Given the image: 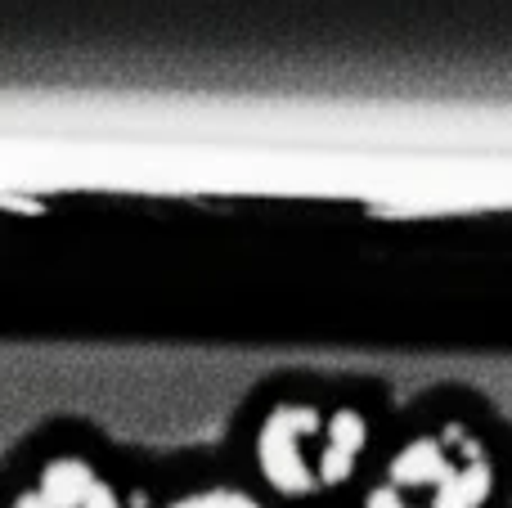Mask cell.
<instances>
[{
	"label": "cell",
	"instance_id": "obj_9",
	"mask_svg": "<svg viewBox=\"0 0 512 508\" xmlns=\"http://www.w3.org/2000/svg\"><path fill=\"white\" fill-rule=\"evenodd\" d=\"M14 508H45V504H41V495H23Z\"/></svg>",
	"mask_w": 512,
	"mask_h": 508
},
{
	"label": "cell",
	"instance_id": "obj_1",
	"mask_svg": "<svg viewBox=\"0 0 512 508\" xmlns=\"http://www.w3.org/2000/svg\"><path fill=\"white\" fill-rule=\"evenodd\" d=\"M319 432V414L301 410V405H283L265 419L261 437H256V455H261V473L274 491L283 495H306L315 486L306 459H301V437Z\"/></svg>",
	"mask_w": 512,
	"mask_h": 508
},
{
	"label": "cell",
	"instance_id": "obj_5",
	"mask_svg": "<svg viewBox=\"0 0 512 508\" xmlns=\"http://www.w3.org/2000/svg\"><path fill=\"white\" fill-rule=\"evenodd\" d=\"M490 495V464L450 468V477L436 491V508H481Z\"/></svg>",
	"mask_w": 512,
	"mask_h": 508
},
{
	"label": "cell",
	"instance_id": "obj_8",
	"mask_svg": "<svg viewBox=\"0 0 512 508\" xmlns=\"http://www.w3.org/2000/svg\"><path fill=\"white\" fill-rule=\"evenodd\" d=\"M369 508H400V495L396 491H373L369 495Z\"/></svg>",
	"mask_w": 512,
	"mask_h": 508
},
{
	"label": "cell",
	"instance_id": "obj_2",
	"mask_svg": "<svg viewBox=\"0 0 512 508\" xmlns=\"http://www.w3.org/2000/svg\"><path fill=\"white\" fill-rule=\"evenodd\" d=\"M360 446H364V419L360 414H351V410L333 414V423H328V450H324V459H319V477H324L328 486L346 482L351 468H355Z\"/></svg>",
	"mask_w": 512,
	"mask_h": 508
},
{
	"label": "cell",
	"instance_id": "obj_6",
	"mask_svg": "<svg viewBox=\"0 0 512 508\" xmlns=\"http://www.w3.org/2000/svg\"><path fill=\"white\" fill-rule=\"evenodd\" d=\"M171 508H256V504L239 491H207V495H189V500H180Z\"/></svg>",
	"mask_w": 512,
	"mask_h": 508
},
{
	"label": "cell",
	"instance_id": "obj_4",
	"mask_svg": "<svg viewBox=\"0 0 512 508\" xmlns=\"http://www.w3.org/2000/svg\"><path fill=\"white\" fill-rule=\"evenodd\" d=\"M391 477H396V486H441L450 477V459L436 441H414L409 450L396 455Z\"/></svg>",
	"mask_w": 512,
	"mask_h": 508
},
{
	"label": "cell",
	"instance_id": "obj_7",
	"mask_svg": "<svg viewBox=\"0 0 512 508\" xmlns=\"http://www.w3.org/2000/svg\"><path fill=\"white\" fill-rule=\"evenodd\" d=\"M81 508H117V495L108 491L104 482H95V491L86 495V504H81Z\"/></svg>",
	"mask_w": 512,
	"mask_h": 508
},
{
	"label": "cell",
	"instance_id": "obj_3",
	"mask_svg": "<svg viewBox=\"0 0 512 508\" xmlns=\"http://www.w3.org/2000/svg\"><path fill=\"white\" fill-rule=\"evenodd\" d=\"M95 482L99 477L90 473L81 459H54L50 468H45V477H41V504L45 508H81L86 504V495L95 491Z\"/></svg>",
	"mask_w": 512,
	"mask_h": 508
}]
</instances>
